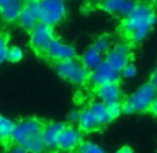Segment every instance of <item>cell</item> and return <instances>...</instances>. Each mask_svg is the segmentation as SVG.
Masks as SVG:
<instances>
[{
	"instance_id": "24",
	"label": "cell",
	"mask_w": 157,
	"mask_h": 153,
	"mask_svg": "<svg viewBox=\"0 0 157 153\" xmlns=\"http://www.w3.org/2000/svg\"><path fill=\"white\" fill-rule=\"evenodd\" d=\"M107 112L110 114V118L114 120L117 118L122 112V103L121 102H113V103H107Z\"/></svg>"
},
{
	"instance_id": "14",
	"label": "cell",
	"mask_w": 157,
	"mask_h": 153,
	"mask_svg": "<svg viewBox=\"0 0 157 153\" xmlns=\"http://www.w3.org/2000/svg\"><path fill=\"white\" fill-rule=\"evenodd\" d=\"M64 124L61 123H50L44 125V131H43V142H44V147L48 149H53L57 147L59 143V138L61 135L63 130H64Z\"/></svg>"
},
{
	"instance_id": "21",
	"label": "cell",
	"mask_w": 157,
	"mask_h": 153,
	"mask_svg": "<svg viewBox=\"0 0 157 153\" xmlns=\"http://www.w3.org/2000/svg\"><path fill=\"white\" fill-rule=\"evenodd\" d=\"M77 150L78 153H106L100 146H98L93 142H82Z\"/></svg>"
},
{
	"instance_id": "16",
	"label": "cell",
	"mask_w": 157,
	"mask_h": 153,
	"mask_svg": "<svg viewBox=\"0 0 157 153\" xmlns=\"http://www.w3.org/2000/svg\"><path fill=\"white\" fill-rule=\"evenodd\" d=\"M88 109L90 110V113H92V116L95 117L96 123L99 124L100 128L111 121L109 112H107V104L103 103V102H95V103H92Z\"/></svg>"
},
{
	"instance_id": "7",
	"label": "cell",
	"mask_w": 157,
	"mask_h": 153,
	"mask_svg": "<svg viewBox=\"0 0 157 153\" xmlns=\"http://www.w3.org/2000/svg\"><path fill=\"white\" fill-rule=\"evenodd\" d=\"M104 61L109 65L121 73L128 64H131V54H129V47L125 43H117L113 49L106 54V60Z\"/></svg>"
},
{
	"instance_id": "9",
	"label": "cell",
	"mask_w": 157,
	"mask_h": 153,
	"mask_svg": "<svg viewBox=\"0 0 157 153\" xmlns=\"http://www.w3.org/2000/svg\"><path fill=\"white\" fill-rule=\"evenodd\" d=\"M82 143V134L81 130L75 128V127H64L61 135L59 138V143L57 147L65 152H71V150L78 149V146Z\"/></svg>"
},
{
	"instance_id": "29",
	"label": "cell",
	"mask_w": 157,
	"mask_h": 153,
	"mask_svg": "<svg viewBox=\"0 0 157 153\" xmlns=\"http://www.w3.org/2000/svg\"><path fill=\"white\" fill-rule=\"evenodd\" d=\"M151 84L154 85V88H156V91H157V67H156V70H154L153 75H151Z\"/></svg>"
},
{
	"instance_id": "15",
	"label": "cell",
	"mask_w": 157,
	"mask_h": 153,
	"mask_svg": "<svg viewBox=\"0 0 157 153\" xmlns=\"http://www.w3.org/2000/svg\"><path fill=\"white\" fill-rule=\"evenodd\" d=\"M24 4L25 3L22 0H14L11 3L0 7V17L3 18V21H6V22H15L20 18Z\"/></svg>"
},
{
	"instance_id": "11",
	"label": "cell",
	"mask_w": 157,
	"mask_h": 153,
	"mask_svg": "<svg viewBox=\"0 0 157 153\" xmlns=\"http://www.w3.org/2000/svg\"><path fill=\"white\" fill-rule=\"evenodd\" d=\"M46 56L57 63L64 61V60H71L75 59V49L67 43H63L57 38H54V41L52 42V45L46 52Z\"/></svg>"
},
{
	"instance_id": "3",
	"label": "cell",
	"mask_w": 157,
	"mask_h": 153,
	"mask_svg": "<svg viewBox=\"0 0 157 153\" xmlns=\"http://www.w3.org/2000/svg\"><path fill=\"white\" fill-rule=\"evenodd\" d=\"M156 97L157 91L154 85L151 82L145 84L122 103V112L128 113V114H133V113H142L146 110H150Z\"/></svg>"
},
{
	"instance_id": "30",
	"label": "cell",
	"mask_w": 157,
	"mask_h": 153,
	"mask_svg": "<svg viewBox=\"0 0 157 153\" xmlns=\"http://www.w3.org/2000/svg\"><path fill=\"white\" fill-rule=\"evenodd\" d=\"M150 112L153 113V114L157 117V97H156V99H154L153 104H151V107H150Z\"/></svg>"
},
{
	"instance_id": "17",
	"label": "cell",
	"mask_w": 157,
	"mask_h": 153,
	"mask_svg": "<svg viewBox=\"0 0 157 153\" xmlns=\"http://www.w3.org/2000/svg\"><path fill=\"white\" fill-rule=\"evenodd\" d=\"M81 63L88 71H93L103 63V60H101V54L99 52H96L93 47H89L81 56Z\"/></svg>"
},
{
	"instance_id": "20",
	"label": "cell",
	"mask_w": 157,
	"mask_h": 153,
	"mask_svg": "<svg viewBox=\"0 0 157 153\" xmlns=\"http://www.w3.org/2000/svg\"><path fill=\"white\" fill-rule=\"evenodd\" d=\"M93 49L96 52H99L100 54H104V53H109L110 50H111V42H110V38L109 36H100V38L96 39V42L93 43Z\"/></svg>"
},
{
	"instance_id": "32",
	"label": "cell",
	"mask_w": 157,
	"mask_h": 153,
	"mask_svg": "<svg viewBox=\"0 0 157 153\" xmlns=\"http://www.w3.org/2000/svg\"><path fill=\"white\" fill-rule=\"evenodd\" d=\"M24 3H35V2H39V0H22Z\"/></svg>"
},
{
	"instance_id": "27",
	"label": "cell",
	"mask_w": 157,
	"mask_h": 153,
	"mask_svg": "<svg viewBox=\"0 0 157 153\" xmlns=\"http://www.w3.org/2000/svg\"><path fill=\"white\" fill-rule=\"evenodd\" d=\"M79 116H81L79 112H72L71 114H70V120H71V121H75V123H78V121H79Z\"/></svg>"
},
{
	"instance_id": "23",
	"label": "cell",
	"mask_w": 157,
	"mask_h": 153,
	"mask_svg": "<svg viewBox=\"0 0 157 153\" xmlns=\"http://www.w3.org/2000/svg\"><path fill=\"white\" fill-rule=\"evenodd\" d=\"M7 52H9V38L0 32V64L7 60Z\"/></svg>"
},
{
	"instance_id": "22",
	"label": "cell",
	"mask_w": 157,
	"mask_h": 153,
	"mask_svg": "<svg viewBox=\"0 0 157 153\" xmlns=\"http://www.w3.org/2000/svg\"><path fill=\"white\" fill-rule=\"evenodd\" d=\"M22 57H24V52H22V49L18 46H11L9 47V52H7V60H9L10 63H18L22 60Z\"/></svg>"
},
{
	"instance_id": "13",
	"label": "cell",
	"mask_w": 157,
	"mask_h": 153,
	"mask_svg": "<svg viewBox=\"0 0 157 153\" xmlns=\"http://www.w3.org/2000/svg\"><path fill=\"white\" fill-rule=\"evenodd\" d=\"M96 93H98L100 102H103L106 104L121 100V88H120L118 82H109L98 86Z\"/></svg>"
},
{
	"instance_id": "18",
	"label": "cell",
	"mask_w": 157,
	"mask_h": 153,
	"mask_svg": "<svg viewBox=\"0 0 157 153\" xmlns=\"http://www.w3.org/2000/svg\"><path fill=\"white\" fill-rule=\"evenodd\" d=\"M78 124H79V130L83 131V132H92V131H96L100 128L89 109H85L83 112H81Z\"/></svg>"
},
{
	"instance_id": "12",
	"label": "cell",
	"mask_w": 157,
	"mask_h": 153,
	"mask_svg": "<svg viewBox=\"0 0 157 153\" xmlns=\"http://www.w3.org/2000/svg\"><path fill=\"white\" fill-rule=\"evenodd\" d=\"M138 4L133 0H104L103 9L110 14L121 15V17H128L131 13L135 10Z\"/></svg>"
},
{
	"instance_id": "4",
	"label": "cell",
	"mask_w": 157,
	"mask_h": 153,
	"mask_svg": "<svg viewBox=\"0 0 157 153\" xmlns=\"http://www.w3.org/2000/svg\"><path fill=\"white\" fill-rule=\"evenodd\" d=\"M56 71L61 78L74 85H83L86 81H89V76H90L89 71L83 67L81 60L77 59L59 61L56 64Z\"/></svg>"
},
{
	"instance_id": "5",
	"label": "cell",
	"mask_w": 157,
	"mask_h": 153,
	"mask_svg": "<svg viewBox=\"0 0 157 153\" xmlns=\"http://www.w3.org/2000/svg\"><path fill=\"white\" fill-rule=\"evenodd\" d=\"M67 6L64 0H39V20L49 27H54L65 18Z\"/></svg>"
},
{
	"instance_id": "31",
	"label": "cell",
	"mask_w": 157,
	"mask_h": 153,
	"mask_svg": "<svg viewBox=\"0 0 157 153\" xmlns=\"http://www.w3.org/2000/svg\"><path fill=\"white\" fill-rule=\"evenodd\" d=\"M11 2H14V0H0V7H3V6H6V4L11 3Z\"/></svg>"
},
{
	"instance_id": "25",
	"label": "cell",
	"mask_w": 157,
	"mask_h": 153,
	"mask_svg": "<svg viewBox=\"0 0 157 153\" xmlns=\"http://www.w3.org/2000/svg\"><path fill=\"white\" fill-rule=\"evenodd\" d=\"M120 75H122L124 78H132V76L136 75V67L133 64H128L127 67L120 73Z\"/></svg>"
},
{
	"instance_id": "19",
	"label": "cell",
	"mask_w": 157,
	"mask_h": 153,
	"mask_svg": "<svg viewBox=\"0 0 157 153\" xmlns=\"http://www.w3.org/2000/svg\"><path fill=\"white\" fill-rule=\"evenodd\" d=\"M14 128H15L14 121H11L10 118L0 114V142L6 143V142L11 141Z\"/></svg>"
},
{
	"instance_id": "10",
	"label": "cell",
	"mask_w": 157,
	"mask_h": 153,
	"mask_svg": "<svg viewBox=\"0 0 157 153\" xmlns=\"http://www.w3.org/2000/svg\"><path fill=\"white\" fill-rule=\"evenodd\" d=\"M18 22L24 29L32 31L40 22V20H39V2L25 3L20 14V18H18Z\"/></svg>"
},
{
	"instance_id": "2",
	"label": "cell",
	"mask_w": 157,
	"mask_h": 153,
	"mask_svg": "<svg viewBox=\"0 0 157 153\" xmlns=\"http://www.w3.org/2000/svg\"><path fill=\"white\" fill-rule=\"evenodd\" d=\"M44 124L36 118H25L15 123L11 141L24 147L28 153H42L44 149L43 142Z\"/></svg>"
},
{
	"instance_id": "8",
	"label": "cell",
	"mask_w": 157,
	"mask_h": 153,
	"mask_svg": "<svg viewBox=\"0 0 157 153\" xmlns=\"http://www.w3.org/2000/svg\"><path fill=\"white\" fill-rule=\"evenodd\" d=\"M118 80L120 73L114 70L111 65H109L106 61H103L96 70H93L90 73V76H89V81L95 86H100L109 82H118Z\"/></svg>"
},
{
	"instance_id": "28",
	"label": "cell",
	"mask_w": 157,
	"mask_h": 153,
	"mask_svg": "<svg viewBox=\"0 0 157 153\" xmlns=\"http://www.w3.org/2000/svg\"><path fill=\"white\" fill-rule=\"evenodd\" d=\"M116 153H133V150L131 149L129 146H122V147H120Z\"/></svg>"
},
{
	"instance_id": "33",
	"label": "cell",
	"mask_w": 157,
	"mask_h": 153,
	"mask_svg": "<svg viewBox=\"0 0 157 153\" xmlns=\"http://www.w3.org/2000/svg\"><path fill=\"white\" fill-rule=\"evenodd\" d=\"M147 2H149V3H153V4H156V6H157V0H147Z\"/></svg>"
},
{
	"instance_id": "26",
	"label": "cell",
	"mask_w": 157,
	"mask_h": 153,
	"mask_svg": "<svg viewBox=\"0 0 157 153\" xmlns=\"http://www.w3.org/2000/svg\"><path fill=\"white\" fill-rule=\"evenodd\" d=\"M4 153H28V152L24 149V147H21V146H18V145L14 143L13 146H10Z\"/></svg>"
},
{
	"instance_id": "1",
	"label": "cell",
	"mask_w": 157,
	"mask_h": 153,
	"mask_svg": "<svg viewBox=\"0 0 157 153\" xmlns=\"http://www.w3.org/2000/svg\"><path fill=\"white\" fill-rule=\"evenodd\" d=\"M156 24V13L150 4H138L128 17L122 20V32L132 43H140L150 33Z\"/></svg>"
},
{
	"instance_id": "6",
	"label": "cell",
	"mask_w": 157,
	"mask_h": 153,
	"mask_svg": "<svg viewBox=\"0 0 157 153\" xmlns=\"http://www.w3.org/2000/svg\"><path fill=\"white\" fill-rule=\"evenodd\" d=\"M54 41L53 27H49L43 22H39L31 31V45L38 54H46L49 46Z\"/></svg>"
}]
</instances>
